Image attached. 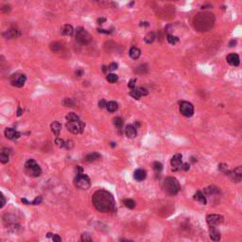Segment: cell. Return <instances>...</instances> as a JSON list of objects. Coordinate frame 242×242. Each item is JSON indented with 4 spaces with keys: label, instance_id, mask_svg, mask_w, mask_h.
Wrapping results in <instances>:
<instances>
[{
    "label": "cell",
    "instance_id": "36",
    "mask_svg": "<svg viewBox=\"0 0 242 242\" xmlns=\"http://www.w3.org/2000/svg\"><path fill=\"white\" fill-rule=\"evenodd\" d=\"M55 144L60 147V148H65V140H62L61 138H56L55 140Z\"/></svg>",
    "mask_w": 242,
    "mask_h": 242
},
{
    "label": "cell",
    "instance_id": "23",
    "mask_svg": "<svg viewBox=\"0 0 242 242\" xmlns=\"http://www.w3.org/2000/svg\"><path fill=\"white\" fill-rule=\"evenodd\" d=\"M106 108L109 112L114 113L118 109V104L116 103L115 101H109V102H107V104H106Z\"/></svg>",
    "mask_w": 242,
    "mask_h": 242
},
{
    "label": "cell",
    "instance_id": "15",
    "mask_svg": "<svg viewBox=\"0 0 242 242\" xmlns=\"http://www.w3.org/2000/svg\"><path fill=\"white\" fill-rule=\"evenodd\" d=\"M134 177L136 181L138 182H142L144 181L146 177H147V172L144 170V169H141V168H139L137 170L134 171Z\"/></svg>",
    "mask_w": 242,
    "mask_h": 242
},
{
    "label": "cell",
    "instance_id": "55",
    "mask_svg": "<svg viewBox=\"0 0 242 242\" xmlns=\"http://www.w3.org/2000/svg\"><path fill=\"white\" fill-rule=\"evenodd\" d=\"M48 237H52V234H50V233H48Z\"/></svg>",
    "mask_w": 242,
    "mask_h": 242
},
{
    "label": "cell",
    "instance_id": "47",
    "mask_svg": "<svg viewBox=\"0 0 242 242\" xmlns=\"http://www.w3.org/2000/svg\"><path fill=\"white\" fill-rule=\"evenodd\" d=\"M218 168H220V170H222V171H224L225 169H227V166L224 165V164H220V165L218 166Z\"/></svg>",
    "mask_w": 242,
    "mask_h": 242
},
{
    "label": "cell",
    "instance_id": "51",
    "mask_svg": "<svg viewBox=\"0 0 242 242\" xmlns=\"http://www.w3.org/2000/svg\"><path fill=\"white\" fill-rule=\"evenodd\" d=\"M82 73H83L82 70H78V71L76 72V75H77L78 77H81V76L82 75Z\"/></svg>",
    "mask_w": 242,
    "mask_h": 242
},
{
    "label": "cell",
    "instance_id": "13",
    "mask_svg": "<svg viewBox=\"0 0 242 242\" xmlns=\"http://www.w3.org/2000/svg\"><path fill=\"white\" fill-rule=\"evenodd\" d=\"M20 132L16 131L12 128H8L5 130V136L8 139H17L20 137Z\"/></svg>",
    "mask_w": 242,
    "mask_h": 242
},
{
    "label": "cell",
    "instance_id": "6",
    "mask_svg": "<svg viewBox=\"0 0 242 242\" xmlns=\"http://www.w3.org/2000/svg\"><path fill=\"white\" fill-rule=\"evenodd\" d=\"M66 128L70 132H72V134H81L84 130V123H82L81 120L68 121L66 123Z\"/></svg>",
    "mask_w": 242,
    "mask_h": 242
},
{
    "label": "cell",
    "instance_id": "2",
    "mask_svg": "<svg viewBox=\"0 0 242 242\" xmlns=\"http://www.w3.org/2000/svg\"><path fill=\"white\" fill-rule=\"evenodd\" d=\"M163 189L170 196H174L180 191V184L174 177H167L165 179L163 184Z\"/></svg>",
    "mask_w": 242,
    "mask_h": 242
},
{
    "label": "cell",
    "instance_id": "7",
    "mask_svg": "<svg viewBox=\"0 0 242 242\" xmlns=\"http://www.w3.org/2000/svg\"><path fill=\"white\" fill-rule=\"evenodd\" d=\"M180 112L186 118H190L194 114V107L188 101H183L180 105Z\"/></svg>",
    "mask_w": 242,
    "mask_h": 242
},
{
    "label": "cell",
    "instance_id": "14",
    "mask_svg": "<svg viewBox=\"0 0 242 242\" xmlns=\"http://www.w3.org/2000/svg\"><path fill=\"white\" fill-rule=\"evenodd\" d=\"M227 61H228L229 65H231L233 66H237L239 65V57L236 53L229 54V55L227 56Z\"/></svg>",
    "mask_w": 242,
    "mask_h": 242
},
{
    "label": "cell",
    "instance_id": "24",
    "mask_svg": "<svg viewBox=\"0 0 242 242\" xmlns=\"http://www.w3.org/2000/svg\"><path fill=\"white\" fill-rule=\"evenodd\" d=\"M0 162L2 164H7L9 162V152L6 149L0 151Z\"/></svg>",
    "mask_w": 242,
    "mask_h": 242
},
{
    "label": "cell",
    "instance_id": "26",
    "mask_svg": "<svg viewBox=\"0 0 242 242\" xmlns=\"http://www.w3.org/2000/svg\"><path fill=\"white\" fill-rule=\"evenodd\" d=\"M42 197L41 196H39V197H37L33 201H28L26 199H22V201L23 202H25V204H32V205H37V204H40L41 202H42Z\"/></svg>",
    "mask_w": 242,
    "mask_h": 242
},
{
    "label": "cell",
    "instance_id": "49",
    "mask_svg": "<svg viewBox=\"0 0 242 242\" xmlns=\"http://www.w3.org/2000/svg\"><path fill=\"white\" fill-rule=\"evenodd\" d=\"M140 26H141V27H143V26L144 27H149L150 24L148 22H141V23H140Z\"/></svg>",
    "mask_w": 242,
    "mask_h": 242
},
{
    "label": "cell",
    "instance_id": "12",
    "mask_svg": "<svg viewBox=\"0 0 242 242\" xmlns=\"http://www.w3.org/2000/svg\"><path fill=\"white\" fill-rule=\"evenodd\" d=\"M21 35L20 30L17 28H10L9 30H7L5 33H3V37L6 39H14L17 38Z\"/></svg>",
    "mask_w": 242,
    "mask_h": 242
},
{
    "label": "cell",
    "instance_id": "50",
    "mask_svg": "<svg viewBox=\"0 0 242 242\" xmlns=\"http://www.w3.org/2000/svg\"><path fill=\"white\" fill-rule=\"evenodd\" d=\"M105 21H106L105 18H98V24H102V23L105 22Z\"/></svg>",
    "mask_w": 242,
    "mask_h": 242
},
{
    "label": "cell",
    "instance_id": "44",
    "mask_svg": "<svg viewBox=\"0 0 242 242\" xmlns=\"http://www.w3.org/2000/svg\"><path fill=\"white\" fill-rule=\"evenodd\" d=\"M106 104H107V102H106V100L105 99H101L99 102H98V106L100 107V108H104V107H106Z\"/></svg>",
    "mask_w": 242,
    "mask_h": 242
},
{
    "label": "cell",
    "instance_id": "56",
    "mask_svg": "<svg viewBox=\"0 0 242 242\" xmlns=\"http://www.w3.org/2000/svg\"><path fill=\"white\" fill-rule=\"evenodd\" d=\"M111 146L112 147H115V143H111Z\"/></svg>",
    "mask_w": 242,
    "mask_h": 242
},
{
    "label": "cell",
    "instance_id": "4",
    "mask_svg": "<svg viewBox=\"0 0 242 242\" xmlns=\"http://www.w3.org/2000/svg\"><path fill=\"white\" fill-rule=\"evenodd\" d=\"M74 183H75L76 187H78L79 189H82V190H87L91 186V182H90L89 177L87 175L83 174V172L77 174L74 180Z\"/></svg>",
    "mask_w": 242,
    "mask_h": 242
},
{
    "label": "cell",
    "instance_id": "42",
    "mask_svg": "<svg viewBox=\"0 0 242 242\" xmlns=\"http://www.w3.org/2000/svg\"><path fill=\"white\" fill-rule=\"evenodd\" d=\"M138 90H139V92H140V93H141L142 97H143V96H147L148 94H149V92H148V90H147L146 88L140 87V88H138Z\"/></svg>",
    "mask_w": 242,
    "mask_h": 242
},
{
    "label": "cell",
    "instance_id": "9",
    "mask_svg": "<svg viewBox=\"0 0 242 242\" xmlns=\"http://www.w3.org/2000/svg\"><path fill=\"white\" fill-rule=\"evenodd\" d=\"M27 81V77L24 74H15L11 78V83L15 87H22Z\"/></svg>",
    "mask_w": 242,
    "mask_h": 242
},
{
    "label": "cell",
    "instance_id": "17",
    "mask_svg": "<svg viewBox=\"0 0 242 242\" xmlns=\"http://www.w3.org/2000/svg\"><path fill=\"white\" fill-rule=\"evenodd\" d=\"M125 132H126V135L129 138H134L136 136V128L132 125H129L125 129Z\"/></svg>",
    "mask_w": 242,
    "mask_h": 242
},
{
    "label": "cell",
    "instance_id": "37",
    "mask_svg": "<svg viewBox=\"0 0 242 242\" xmlns=\"http://www.w3.org/2000/svg\"><path fill=\"white\" fill-rule=\"evenodd\" d=\"M64 104L67 107H73L74 105V102H73V100L71 98H65V101H64Z\"/></svg>",
    "mask_w": 242,
    "mask_h": 242
},
{
    "label": "cell",
    "instance_id": "3",
    "mask_svg": "<svg viewBox=\"0 0 242 242\" xmlns=\"http://www.w3.org/2000/svg\"><path fill=\"white\" fill-rule=\"evenodd\" d=\"M24 171L25 173L29 176V177H39L42 173V169L40 167V166L38 165V164L32 160L30 159L28 160L26 164H25V167H24Z\"/></svg>",
    "mask_w": 242,
    "mask_h": 242
},
{
    "label": "cell",
    "instance_id": "52",
    "mask_svg": "<svg viewBox=\"0 0 242 242\" xmlns=\"http://www.w3.org/2000/svg\"><path fill=\"white\" fill-rule=\"evenodd\" d=\"M236 44H237V41H235V40H233V41H231V42H230L229 45H230V46H231V48H232V46H235V45H236Z\"/></svg>",
    "mask_w": 242,
    "mask_h": 242
},
{
    "label": "cell",
    "instance_id": "18",
    "mask_svg": "<svg viewBox=\"0 0 242 242\" xmlns=\"http://www.w3.org/2000/svg\"><path fill=\"white\" fill-rule=\"evenodd\" d=\"M130 57L131 59H134V60H137L140 55H141V51H140V49L138 48H135V46H132V48L130 49Z\"/></svg>",
    "mask_w": 242,
    "mask_h": 242
},
{
    "label": "cell",
    "instance_id": "1",
    "mask_svg": "<svg viewBox=\"0 0 242 242\" xmlns=\"http://www.w3.org/2000/svg\"><path fill=\"white\" fill-rule=\"evenodd\" d=\"M93 204L99 212L106 213L112 212L114 209V196L106 190H98L93 195Z\"/></svg>",
    "mask_w": 242,
    "mask_h": 242
},
{
    "label": "cell",
    "instance_id": "53",
    "mask_svg": "<svg viewBox=\"0 0 242 242\" xmlns=\"http://www.w3.org/2000/svg\"><path fill=\"white\" fill-rule=\"evenodd\" d=\"M107 70H108V67H107L106 65H102V71H103L104 74L107 72Z\"/></svg>",
    "mask_w": 242,
    "mask_h": 242
},
{
    "label": "cell",
    "instance_id": "25",
    "mask_svg": "<svg viewBox=\"0 0 242 242\" xmlns=\"http://www.w3.org/2000/svg\"><path fill=\"white\" fill-rule=\"evenodd\" d=\"M154 40H155V33L154 32H149L144 38L145 43L148 45H151V43H153Z\"/></svg>",
    "mask_w": 242,
    "mask_h": 242
},
{
    "label": "cell",
    "instance_id": "39",
    "mask_svg": "<svg viewBox=\"0 0 242 242\" xmlns=\"http://www.w3.org/2000/svg\"><path fill=\"white\" fill-rule=\"evenodd\" d=\"M81 240L82 241H92V238L91 237L88 235V234H82V236H81Z\"/></svg>",
    "mask_w": 242,
    "mask_h": 242
},
{
    "label": "cell",
    "instance_id": "41",
    "mask_svg": "<svg viewBox=\"0 0 242 242\" xmlns=\"http://www.w3.org/2000/svg\"><path fill=\"white\" fill-rule=\"evenodd\" d=\"M135 83H136V79H132L131 81H129V83H128V87H129V88H131V89H134V87H135Z\"/></svg>",
    "mask_w": 242,
    "mask_h": 242
},
{
    "label": "cell",
    "instance_id": "54",
    "mask_svg": "<svg viewBox=\"0 0 242 242\" xmlns=\"http://www.w3.org/2000/svg\"><path fill=\"white\" fill-rule=\"evenodd\" d=\"M22 114V111H21V109L20 108H18V112H17V115L18 116H20Z\"/></svg>",
    "mask_w": 242,
    "mask_h": 242
},
{
    "label": "cell",
    "instance_id": "33",
    "mask_svg": "<svg viewBox=\"0 0 242 242\" xmlns=\"http://www.w3.org/2000/svg\"><path fill=\"white\" fill-rule=\"evenodd\" d=\"M167 39V42L169 44H171V45H176L177 43H179V38L176 37V36H173V35L168 34Z\"/></svg>",
    "mask_w": 242,
    "mask_h": 242
},
{
    "label": "cell",
    "instance_id": "21",
    "mask_svg": "<svg viewBox=\"0 0 242 242\" xmlns=\"http://www.w3.org/2000/svg\"><path fill=\"white\" fill-rule=\"evenodd\" d=\"M61 33L65 36H70L74 33V28L71 25H65L61 28Z\"/></svg>",
    "mask_w": 242,
    "mask_h": 242
},
{
    "label": "cell",
    "instance_id": "38",
    "mask_svg": "<svg viewBox=\"0 0 242 242\" xmlns=\"http://www.w3.org/2000/svg\"><path fill=\"white\" fill-rule=\"evenodd\" d=\"M6 204V199L2 193H0V208H2Z\"/></svg>",
    "mask_w": 242,
    "mask_h": 242
},
{
    "label": "cell",
    "instance_id": "22",
    "mask_svg": "<svg viewBox=\"0 0 242 242\" xmlns=\"http://www.w3.org/2000/svg\"><path fill=\"white\" fill-rule=\"evenodd\" d=\"M100 158V154H98V152H92L90 154H88L86 157H85V161L87 163H90V162H95L97 160H98Z\"/></svg>",
    "mask_w": 242,
    "mask_h": 242
},
{
    "label": "cell",
    "instance_id": "27",
    "mask_svg": "<svg viewBox=\"0 0 242 242\" xmlns=\"http://www.w3.org/2000/svg\"><path fill=\"white\" fill-rule=\"evenodd\" d=\"M124 204L126 207H128L129 209H134L136 205L135 201H132L131 199H125L124 200Z\"/></svg>",
    "mask_w": 242,
    "mask_h": 242
},
{
    "label": "cell",
    "instance_id": "34",
    "mask_svg": "<svg viewBox=\"0 0 242 242\" xmlns=\"http://www.w3.org/2000/svg\"><path fill=\"white\" fill-rule=\"evenodd\" d=\"M152 167H153V169L156 171V172H160V171L163 169V165L160 162H154L152 164Z\"/></svg>",
    "mask_w": 242,
    "mask_h": 242
},
{
    "label": "cell",
    "instance_id": "16",
    "mask_svg": "<svg viewBox=\"0 0 242 242\" xmlns=\"http://www.w3.org/2000/svg\"><path fill=\"white\" fill-rule=\"evenodd\" d=\"M209 235H210V238H211L213 241H218L220 239V231H217L214 227H210Z\"/></svg>",
    "mask_w": 242,
    "mask_h": 242
},
{
    "label": "cell",
    "instance_id": "10",
    "mask_svg": "<svg viewBox=\"0 0 242 242\" xmlns=\"http://www.w3.org/2000/svg\"><path fill=\"white\" fill-rule=\"evenodd\" d=\"M228 175L231 177V179L234 181V182H240L241 181V178H242V167H237V168H235L232 171H228Z\"/></svg>",
    "mask_w": 242,
    "mask_h": 242
},
{
    "label": "cell",
    "instance_id": "46",
    "mask_svg": "<svg viewBox=\"0 0 242 242\" xmlns=\"http://www.w3.org/2000/svg\"><path fill=\"white\" fill-rule=\"evenodd\" d=\"M98 31L100 33H106V34H109V33H112L113 31H108V30H105V29H102V28H98Z\"/></svg>",
    "mask_w": 242,
    "mask_h": 242
},
{
    "label": "cell",
    "instance_id": "8",
    "mask_svg": "<svg viewBox=\"0 0 242 242\" xmlns=\"http://www.w3.org/2000/svg\"><path fill=\"white\" fill-rule=\"evenodd\" d=\"M223 220H224V218L222 216L216 215V214L208 215L206 217V221H207V223L210 227H215V226L220 225L223 222Z\"/></svg>",
    "mask_w": 242,
    "mask_h": 242
},
{
    "label": "cell",
    "instance_id": "32",
    "mask_svg": "<svg viewBox=\"0 0 242 242\" xmlns=\"http://www.w3.org/2000/svg\"><path fill=\"white\" fill-rule=\"evenodd\" d=\"M130 96H131L132 98H135V99H139L140 98L142 97L141 93L139 92L138 88H136V89H132V91H131V93H130Z\"/></svg>",
    "mask_w": 242,
    "mask_h": 242
},
{
    "label": "cell",
    "instance_id": "45",
    "mask_svg": "<svg viewBox=\"0 0 242 242\" xmlns=\"http://www.w3.org/2000/svg\"><path fill=\"white\" fill-rule=\"evenodd\" d=\"M52 239H53V241H55V242H61V238L58 235L53 236V237H52Z\"/></svg>",
    "mask_w": 242,
    "mask_h": 242
},
{
    "label": "cell",
    "instance_id": "5",
    "mask_svg": "<svg viewBox=\"0 0 242 242\" xmlns=\"http://www.w3.org/2000/svg\"><path fill=\"white\" fill-rule=\"evenodd\" d=\"M75 39L81 45H87L91 42L92 37L87 30H85L83 28H79L75 30Z\"/></svg>",
    "mask_w": 242,
    "mask_h": 242
},
{
    "label": "cell",
    "instance_id": "35",
    "mask_svg": "<svg viewBox=\"0 0 242 242\" xmlns=\"http://www.w3.org/2000/svg\"><path fill=\"white\" fill-rule=\"evenodd\" d=\"M204 192L207 194H214V193L218 192V189L215 186H210V187H207V188L204 189Z\"/></svg>",
    "mask_w": 242,
    "mask_h": 242
},
{
    "label": "cell",
    "instance_id": "43",
    "mask_svg": "<svg viewBox=\"0 0 242 242\" xmlns=\"http://www.w3.org/2000/svg\"><path fill=\"white\" fill-rule=\"evenodd\" d=\"M1 10H2L3 12L7 13V12H9L11 11V6H9V5H5V6H3V8H1Z\"/></svg>",
    "mask_w": 242,
    "mask_h": 242
},
{
    "label": "cell",
    "instance_id": "29",
    "mask_svg": "<svg viewBox=\"0 0 242 242\" xmlns=\"http://www.w3.org/2000/svg\"><path fill=\"white\" fill-rule=\"evenodd\" d=\"M113 122H114V125L118 129H120L122 127V125H123V119L121 118H119V116H116V118H114L113 119Z\"/></svg>",
    "mask_w": 242,
    "mask_h": 242
},
{
    "label": "cell",
    "instance_id": "28",
    "mask_svg": "<svg viewBox=\"0 0 242 242\" xmlns=\"http://www.w3.org/2000/svg\"><path fill=\"white\" fill-rule=\"evenodd\" d=\"M65 118H66L67 121H78V120H80V118L75 113H69L65 116Z\"/></svg>",
    "mask_w": 242,
    "mask_h": 242
},
{
    "label": "cell",
    "instance_id": "31",
    "mask_svg": "<svg viewBox=\"0 0 242 242\" xmlns=\"http://www.w3.org/2000/svg\"><path fill=\"white\" fill-rule=\"evenodd\" d=\"M107 81L109 82H111V83H114V82H116L118 81V75H115L114 73H111V74L107 75Z\"/></svg>",
    "mask_w": 242,
    "mask_h": 242
},
{
    "label": "cell",
    "instance_id": "57",
    "mask_svg": "<svg viewBox=\"0 0 242 242\" xmlns=\"http://www.w3.org/2000/svg\"><path fill=\"white\" fill-rule=\"evenodd\" d=\"M96 1H97V0H96Z\"/></svg>",
    "mask_w": 242,
    "mask_h": 242
},
{
    "label": "cell",
    "instance_id": "11",
    "mask_svg": "<svg viewBox=\"0 0 242 242\" xmlns=\"http://www.w3.org/2000/svg\"><path fill=\"white\" fill-rule=\"evenodd\" d=\"M183 157L181 154H176L174 155L172 159H171V166L173 167V170H179L182 169V166H183Z\"/></svg>",
    "mask_w": 242,
    "mask_h": 242
},
{
    "label": "cell",
    "instance_id": "19",
    "mask_svg": "<svg viewBox=\"0 0 242 242\" xmlns=\"http://www.w3.org/2000/svg\"><path fill=\"white\" fill-rule=\"evenodd\" d=\"M194 200L201 202V204H206V198L204 193L201 191H197V193L194 195Z\"/></svg>",
    "mask_w": 242,
    "mask_h": 242
},
{
    "label": "cell",
    "instance_id": "30",
    "mask_svg": "<svg viewBox=\"0 0 242 242\" xmlns=\"http://www.w3.org/2000/svg\"><path fill=\"white\" fill-rule=\"evenodd\" d=\"M62 48V45L59 42H54L50 45V48L52 51H60Z\"/></svg>",
    "mask_w": 242,
    "mask_h": 242
},
{
    "label": "cell",
    "instance_id": "20",
    "mask_svg": "<svg viewBox=\"0 0 242 242\" xmlns=\"http://www.w3.org/2000/svg\"><path fill=\"white\" fill-rule=\"evenodd\" d=\"M50 128H51V131L54 134H55L56 136H59L60 134V132H61V124L57 121L55 122H53L51 125H50Z\"/></svg>",
    "mask_w": 242,
    "mask_h": 242
},
{
    "label": "cell",
    "instance_id": "48",
    "mask_svg": "<svg viewBox=\"0 0 242 242\" xmlns=\"http://www.w3.org/2000/svg\"><path fill=\"white\" fill-rule=\"evenodd\" d=\"M182 169H184V170H188L189 169V165H188V164H184V165L182 166Z\"/></svg>",
    "mask_w": 242,
    "mask_h": 242
},
{
    "label": "cell",
    "instance_id": "40",
    "mask_svg": "<svg viewBox=\"0 0 242 242\" xmlns=\"http://www.w3.org/2000/svg\"><path fill=\"white\" fill-rule=\"evenodd\" d=\"M118 68V65L116 62H112V64L109 65V67H108V69L111 70V71H114V70H116Z\"/></svg>",
    "mask_w": 242,
    "mask_h": 242
}]
</instances>
